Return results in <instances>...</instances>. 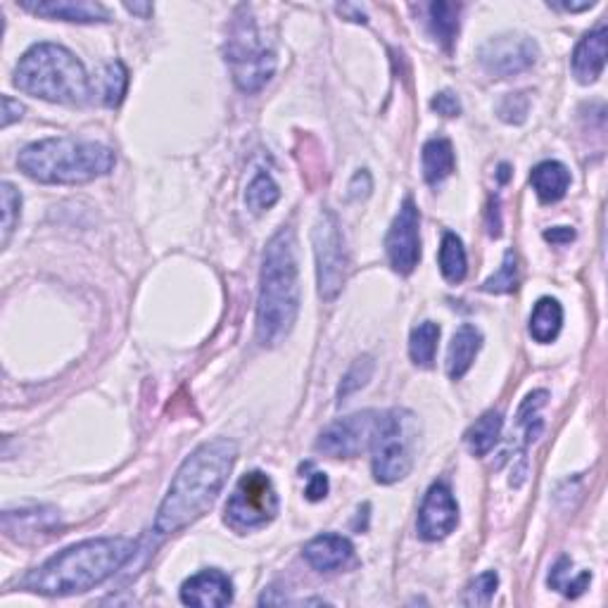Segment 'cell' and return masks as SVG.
<instances>
[{"mask_svg": "<svg viewBox=\"0 0 608 608\" xmlns=\"http://www.w3.org/2000/svg\"><path fill=\"white\" fill-rule=\"evenodd\" d=\"M236 459L238 445L228 437L202 442L195 452H190L157 511L155 535L169 537L205 516L226 487Z\"/></svg>", "mask_w": 608, "mask_h": 608, "instance_id": "1", "label": "cell"}, {"mask_svg": "<svg viewBox=\"0 0 608 608\" xmlns=\"http://www.w3.org/2000/svg\"><path fill=\"white\" fill-rule=\"evenodd\" d=\"M136 547L138 544L131 537H95L72 544L31 570L22 580V587L46 597L88 592L110 580L136 554Z\"/></svg>", "mask_w": 608, "mask_h": 608, "instance_id": "2", "label": "cell"}, {"mask_svg": "<svg viewBox=\"0 0 608 608\" xmlns=\"http://www.w3.org/2000/svg\"><path fill=\"white\" fill-rule=\"evenodd\" d=\"M293 228H281L266 243L257 300V340L276 347L293 331L300 314V269Z\"/></svg>", "mask_w": 608, "mask_h": 608, "instance_id": "3", "label": "cell"}, {"mask_svg": "<svg viewBox=\"0 0 608 608\" xmlns=\"http://www.w3.org/2000/svg\"><path fill=\"white\" fill-rule=\"evenodd\" d=\"M17 167L24 176L50 186H79L110 174L114 152L103 143L57 136L43 138L19 152Z\"/></svg>", "mask_w": 608, "mask_h": 608, "instance_id": "4", "label": "cell"}, {"mask_svg": "<svg viewBox=\"0 0 608 608\" xmlns=\"http://www.w3.org/2000/svg\"><path fill=\"white\" fill-rule=\"evenodd\" d=\"M15 86L22 93L60 105H81L91 95L84 65L57 43H38L22 55L15 69Z\"/></svg>", "mask_w": 608, "mask_h": 608, "instance_id": "5", "label": "cell"}, {"mask_svg": "<svg viewBox=\"0 0 608 608\" xmlns=\"http://www.w3.org/2000/svg\"><path fill=\"white\" fill-rule=\"evenodd\" d=\"M418 437H421V423L414 411L390 409L378 416L371 442V466L380 485L399 483L411 473L416 464Z\"/></svg>", "mask_w": 608, "mask_h": 608, "instance_id": "6", "label": "cell"}, {"mask_svg": "<svg viewBox=\"0 0 608 608\" xmlns=\"http://www.w3.org/2000/svg\"><path fill=\"white\" fill-rule=\"evenodd\" d=\"M226 62L243 93H257L276 72V55L264 46L252 19H240L228 36Z\"/></svg>", "mask_w": 608, "mask_h": 608, "instance_id": "7", "label": "cell"}, {"mask_svg": "<svg viewBox=\"0 0 608 608\" xmlns=\"http://www.w3.org/2000/svg\"><path fill=\"white\" fill-rule=\"evenodd\" d=\"M281 509L276 485L262 471H250L238 480L236 490L226 502V525L236 532L266 528Z\"/></svg>", "mask_w": 608, "mask_h": 608, "instance_id": "8", "label": "cell"}, {"mask_svg": "<svg viewBox=\"0 0 608 608\" xmlns=\"http://www.w3.org/2000/svg\"><path fill=\"white\" fill-rule=\"evenodd\" d=\"M314 257H316V283L319 295L333 302L340 295L347 276V250L342 240L340 224L333 212H321L312 231Z\"/></svg>", "mask_w": 608, "mask_h": 608, "instance_id": "9", "label": "cell"}, {"mask_svg": "<svg viewBox=\"0 0 608 608\" xmlns=\"http://www.w3.org/2000/svg\"><path fill=\"white\" fill-rule=\"evenodd\" d=\"M378 416L380 414L376 411H361V414L340 418V421L321 430L316 449L326 456H333V459H354L371 447Z\"/></svg>", "mask_w": 608, "mask_h": 608, "instance_id": "10", "label": "cell"}, {"mask_svg": "<svg viewBox=\"0 0 608 608\" xmlns=\"http://www.w3.org/2000/svg\"><path fill=\"white\" fill-rule=\"evenodd\" d=\"M385 252H388L390 266L399 276L414 274L421 262V214L411 198L402 202L392 221L388 238H385Z\"/></svg>", "mask_w": 608, "mask_h": 608, "instance_id": "11", "label": "cell"}, {"mask_svg": "<svg viewBox=\"0 0 608 608\" xmlns=\"http://www.w3.org/2000/svg\"><path fill=\"white\" fill-rule=\"evenodd\" d=\"M478 57L487 74L506 79V76L521 74L535 65L540 48L525 34H502L485 41Z\"/></svg>", "mask_w": 608, "mask_h": 608, "instance_id": "12", "label": "cell"}, {"mask_svg": "<svg viewBox=\"0 0 608 608\" xmlns=\"http://www.w3.org/2000/svg\"><path fill=\"white\" fill-rule=\"evenodd\" d=\"M459 525V504H456L452 487L445 480H437L428 487L418 509V535L426 542H440L452 535Z\"/></svg>", "mask_w": 608, "mask_h": 608, "instance_id": "13", "label": "cell"}, {"mask_svg": "<svg viewBox=\"0 0 608 608\" xmlns=\"http://www.w3.org/2000/svg\"><path fill=\"white\" fill-rule=\"evenodd\" d=\"M181 601L186 606L198 608L228 606L233 601V582L228 580L226 573H221L217 568L202 570V573L183 582Z\"/></svg>", "mask_w": 608, "mask_h": 608, "instance_id": "14", "label": "cell"}, {"mask_svg": "<svg viewBox=\"0 0 608 608\" xmlns=\"http://www.w3.org/2000/svg\"><path fill=\"white\" fill-rule=\"evenodd\" d=\"M24 10L31 15L46 17V19H62V22H79V24H93V22H107L110 12L105 5L93 3V0H43V3H31L24 0Z\"/></svg>", "mask_w": 608, "mask_h": 608, "instance_id": "15", "label": "cell"}, {"mask_svg": "<svg viewBox=\"0 0 608 608\" xmlns=\"http://www.w3.org/2000/svg\"><path fill=\"white\" fill-rule=\"evenodd\" d=\"M352 559V542L342 535H333V532H326V535L314 537L312 542L304 544V561L319 573H335V570L345 568Z\"/></svg>", "mask_w": 608, "mask_h": 608, "instance_id": "16", "label": "cell"}, {"mask_svg": "<svg viewBox=\"0 0 608 608\" xmlns=\"http://www.w3.org/2000/svg\"><path fill=\"white\" fill-rule=\"evenodd\" d=\"M606 67V24L589 31L573 50V74L580 84H594Z\"/></svg>", "mask_w": 608, "mask_h": 608, "instance_id": "17", "label": "cell"}, {"mask_svg": "<svg viewBox=\"0 0 608 608\" xmlns=\"http://www.w3.org/2000/svg\"><path fill=\"white\" fill-rule=\"evenodd\" d=\"M480 347H483V335L471 323H464L459 331L454 333L452 342H449L447 352V376L452 380H461L473 366L475 357H478Z\"/></svg>", "mask_w": 608, "mask_h": 608, "instance_id": "18", "label": "cell"}, {"mask_svg": "<svg viewBox=\"0 0 608 608\" xmlns=\"http://www.w3.org/2000/svg\"><path fill=\"white\" fill-rule=\"evenodd\" d=\"M530 183L540 202L551 205V202H559L561 198H566L570 186V171L566 164L561 162L554 160L540 162L535 169H532Z\"/></svg>", "mask_w": 608, "mask_h": 608, "instance_id": "19", "label": "cell"}, {"mask_svg": "<svg viewBox=\"0 0 608 608\" xmlns=\"http://www.w3.org/2000/svg\"><path fill=\"white\" fill-rule=\"evenodd\" d=\"M421 160H423V176H426L430 186H437V183L449 179L456 167L454 148L447 138H430V141L423 145Z\"/></svg>", "mask_w": 608, "mask_h": 608, "instance_id": "20", "label": "cell"}, {"mask_svg": "<svg viewBox=\"0 0 608 608\" xmlns=\"http://www.w3.org/2000/svg\"><path fill=\"white\" fill-rule=\"evenodd\" d=\"M563 326V307L554 297H542L530 314V335L542 345L556 340Z\"/></svg>", "mask_w": 608, "mask_h": 608, "instance_id": "21", "label": "cell"}, {"mask_svg": "<svg viewBox=\"0 0 608 608\" xmlns=\"http://www.w3.org/2000/svg\"><path fill=\"white\" fill-rule=\"evenodd\" d=\"M459 15L461 5L459 3H433L428 8V22L433 36L440 41V46L445 50H452L459 36Z\"/></svg>", "mask_w": 608, "mask_h": 608, "instance_id": "22", "label": "cell"}, {"mask_svg": "<svg viewBox=\"0 0 608 608\" xmlns=\"http://www.w3.org/2000/svg\"><path fill=\"white\" fill-rule=\"evenodd\" d=\"M504 418L499 411H487L468 428L466 433V445L471 449V454L475 456H485L490 449L499 442V435H502Z\"/></svg>", "mask_w": 608, "mask_h": 608, "instance_id": "23", "label": "cell"}, {"mask_svg": "<svg viewBox=\"0 0 608 608\" xmlns=\"http://www.w3.org/2000/svg\"><path fill=\"white\" fill-rule=\"evenodd\" d=\"M437 342H440V326L435 321H423L411 331L409 338V357L421 369H430L437 354Z\"/></svg>", "mask_w": 608, "mask_h": 608, "instance_id": "24", "label": "cell"}, {"mask_svg": "<svg viewBox=\"0 0 608 608\" xmlns=\"http://www.w3.org/2000/svg\"><path fill=\"white\" fill-rule=\"evenodd\" d=\"M440 271L449 283H461L466 278L468 259L461 238L456 233H445L440 245Z\"/></svg>", "mask_w": 608, "mask_h": 608, "instance_id": "25", "label": "cell"}, {"mask_svg": "<svg viewBox=\"0 0 608 608\" xmlns=\"http://www.w3.org/2000/svg\"><path fill=\"white\" fill-rule=\"evenodd\" d=\"M278 198H281V188H278V183L271 179V174H266V171H259L245 190V205L252 214L269 212L278 202Z\"/></svg>", "mask_w": 608, "mask_h": 608, "instance_id": "26", "label": "cell"}, {"mask_svg": "<svg viewBox=\"0 0 608 608\" xmlns=\"http://www.w3.org/2000/svg\"><path fill=\"white\" fill-rule=\"evenodd\" d=\"M570 568H573V563H570L566 556L556 563L554 568H551L549 573V585L554 589H559V592L566 594V597H580L582 592H585L589 582H592V575L589 573H578L573 578V573H570Z\"/></svg>", "mask_w": 608, "mask_h": 608, "instance_id": "27", "label": "cell"}, {"mask_svg": "<svg viewBox=\"0 0 608 608\" xmlns=\"http://www.w3.org/2000/svg\"><path fill=\"white\" fill-rule=\"evenodd\" d=\"M100 93H103V103L110 107H117L124 100L126 86H129V72L122 62H110L105 65L103 74H100Z\"/></svg>", "mask_w": 608, "mask_h": 608, "instance_id": "28", "label": "cell"}, {"mask_svg": "<svg viewBox=\"0 0 608 608\" xmlns=\"http://www.w3.org/2000/svg\"><path fill=\"white\" fill-rule=\"evenodd\" d=\"M516 288H518V259H516V252L509 250L504 255V262H502V266H499L497 274H492L483 283V290L485 293L504 295V293H513Z\"/></svg>", "mask_w": 608, "mask_h": 608, "instance_id": "29", "label": "cell"}, {"mask_svg": "<svg viewBox=\"0 0 608 608\" xmlns=\"http://www.w3.org/2000/svg\"><path fill=\"white\" fill-rule=\"evenodd\" d=\"M497 587H499V575L494 573V570H487V573L478 575V578H475L471 585L466 587L461 604L464 606H490Z\"/></svg>", "mask_w": 608, "mask_h": 608, "instance_id": "30", "label": "cell"}, {"mask_svg": "<svg viewBox=\"0 0 608 608\" xmlns=\"http://www.w3.org/2000/svg\"><path fill=\"white\" fill-rule=\"evenodd\" d=\"M19 212H22V195L12 183H3V247L10 243L12 231L19 224Z\"/></svg>", "mask_w": 608, "mask_h": 608, "instance_id": "31", "label": "cell"}, {"mask_svg": "<svg viewBox=\"0 0 608 608\" xmlns=\"http://www.w3.org/2000/svg\"><path fill=\"white\" fill-rule=\"evenodd\" d=\"M371 373H373V361H371V357H361V359L354 361L352 369L347 371L345 378H342L340 399L350 397L352 392H357L359 388H364V385L371 380Z\"/></svg>", "mask_w": 608, "mask_h": 608, "instance_id": "32", "label": "cell"}, {"mask_svg": "<svg viewBox=\"0 0 608 608\" xmlns=\"http://www.w3.org/2000/svg\"><path fill=\"white\" fill-rule=\"evenodd\" d=\"M530 110V100L525 93H511L499 103V117L509 124H521L525 122Z\"/></svg>", "mask_w": 608, "mask_h": 608, "instance_id": "33", "label": "cell"}, {"mask_svg": "<svg viewBox=\"0 0 608 608\" xmlns=\"http://www.w3.org/2000/svg\"><path fill=\"white\" fill-rule=\"evenodd\" d=\"M430 107H433L437 114H442V117H459L461 114V100L456 98L452 91L437 93Z\"/></svg>", "mask_w": 608, "mask_h": 608, "instance_id": "34", "label": "cell"}, {"mask_svg": "<svg viewBox=\"0 0 608 608\" xmlns=\"http://www.w3.org/2000/svg\"><path fill=\"white\" fill-rule=\"evenodd\" d=\"M307 499L309 502H319V499H323L328 494V478H326V473H321V471H316L314 475H312V480H309V485H307Z\"/></svg>", "mask_w": 608, "mask_h": 608, "instance_id": "35", "label": "cell"}, {"mask_svg": "<svg viewBox=\"0 0 608 608\" xmlns=\"http://www.w3.org/2000/svg\"><path fill=\"white\" fill-rule=\"evenodd\" d=\"M24 105L19 103V100L10 98V95H3V129H8L12 122H17V119H22Z\"/></svg>", "mask_w": 608, "mask_h": 608, "instance_id": "36", "label": "cell"}, {"mask_svg": "<svg viewBox=\"0 0 608 608\" xmlns=\"http://www.w3.org/2000/svg\"><path fill=\"white\" fill-rule=\"evenodd\" d=\"M369 193H371L369 171H359V174H354V179L350 183V198L359 200V198H366Z\"/></svg>", "mask_w": 608, "mask_h": 608, "instance_id": "37", "label": "cell"}, {"mask_svg": "<svg viewBox=\"0 0 608 608\" xmlns=\"http://www.w3.org/2000/svg\"><path fill=\"white\" fill-rule=\"evenodd\" d=\"M544 238L554 245H566L570 240H575V231L568 226H556L551 228V231H544Z\"/></svg>", "mask_w": 608, "mask_h": 608, "instance_id": "38", "label": "cell"}, {"mask_svg": "<svg viewBox=\"0 0 608 608\" xmlns=\"http://www.w3.org/2000/svg\"><path fill=\"white\" fill-rule=\"evenodd\" d=\"M126 10L133 12V15H141V17H148L152 12V5H136V3H126Z\"/></svg>", "mask_w": 608, "mask_h": 608, "instance_id": "39", "label": "cell"}, {"mask_svg": "<svg viewBox=\"0 0 608 608\" xmlns=\"http://www.w3.org/2000/svg\"><path fill=\"white\" fill-rule=\"evenodd\" d=\"M509 179V167H506V164H502V167H499V181H506Z\"/></svg>", "mask_w": 608, "mask_h": 608, "instance_id": "40", "label": "cell"}]
</instances>
